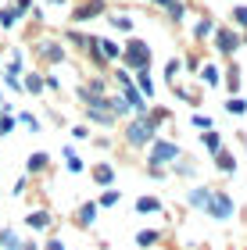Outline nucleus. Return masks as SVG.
I'll list each match as a JSON object with an SVG mask.
<instances>
[{"label":"nucleus","mask_w":247,"mask_h":250,"mask_svg":"<svg viewBox=\"0 0 247 250\" xmlns=\"http://www.w3.org/2000/svg\"><path fill=\"white\" fill-rule=\"evenodd\" d=\"M43 250H65V243H61V240H50V243L43 247Z\"/></svg>","instance_id":"obj_36"},{"label":"nucleus","mask_w":247,"mask_h":250,"mask_svg":"<svg viewBox=\"0 0 247 250\" xmlns=\"http://www.w3.org/2000/svg\"><path fill=\"white\" fill-rule=\"evenodd\" d=\"M40 58H43V61H61L65 50L58 47V43H40Z\"/></svg>","instance_id":"obj_12"},{"label":"nucleus","mask_w":247,"mask_h":250,"mask_svg":"<svg viewBox=\"0 0 247 250\" xmlns=\"http://www.w3.org/2000/svg\"><path fill=\"white\" fill-rule=\"evenodd\" d=\"M65 157H68V172H83V161H79V157H75L72 150L65 154Z\"/></svg>","instance_id":"obj_33"},{"label":"nucleus","mask_w":247,"mask_h":250,"mask_svg":"<svg viewBox=\"0 0 247 250\" xmlns=\"http://www.w3.org/2000/svg\"><path fill=\"white\" fill-rule=\"evenodd\" d=\"M93 50L100 54V61H118L122 58V47L111 40H93Z\"/></svg>","instance_id":"obj_7"},{"label":"nucleus","mask_w":247,"mask_h":250,"mask_svg":"<svg viewBox=\"0 0 247 250\" xmlns=\"http://www.w3.org/2000/svg\"><path fill=\"white\" fill-rule=\"evenodd\" d=\"M118 61H126L129 68H136V72H140V68H147V64H151V47H147L143 40H129Z\"/></svg>","instance_id":"obj_5"},{"label":"nucleus","mask_w":247,"mask_h":250,"mask_svg":"<svg viewBox=\"0 0 247 250\" xmlns=\"http://www.w3.org/2000/svg\"><path fill=\"white\" fill-rule=\"evenodd\" d=\"M136 211L140 214H154V211H161V200L158 197H140L136 200Z\"/></svg>","instance_id":"obj_15"},{"label":"nucleus","mask_w":247,"mask_h":250,"mask_svg":"<svg viewBox=\"0 0 247 250\" xmlns=\"http://www.w3.org/2000/svg\"><path fill=\"white\" fill-rule=\"evenodd\" d=\"M226 111H229V115H244V111H247V104H244L240 97H229V104H226Z\"/></svg>","instance_id":"obj_26"},{"label":"nucleus","mask_w":247,"mask_h":250,"mask_svg":"<svg viewBox=\"0 0 247 250\" xmlns=\"http://www.w3.org/2000/svg\"><path fill=\"white\" fill-rule=\"evenodd\" d=\"M111 25H115V29H122V32H129V29H133V21H129V18H118V15H115V18H111Z\"/></svg>","instance_id":"obj_32"},{"label":"nucleus","mask_w":247,"mask_h":250,"mask_svg":"<svg viewBox=\"0 0 247 250\" xmlns=\"http://www.w3.org/2000/svg\"><path fill=\"white\" fill-rule=\"evenodd\" d=\"M22 89H29V93H40V89H43V79L29 72V75H25V83H22Z\"/></svg>","instance_id":"obj_24"},{"label":"nucleus","mask_w":247,"mask_h":250,"mask_svg":"<svg viewBox=\"0 0 247 250\" xmlns=\"http://www.w3.org/2000/svg\"><path fill=\"white\" fill-rule=\"evenodd\" d=\"M215 165H219V172H237V157L226 154V150H219V154H215Z\"/></svg>","instance_id":"obj_16"},{"label":"nucleus","mask_w":247,"mask_h":250,"mask_svg":"<svg viewBox=\"0 0 247 250\" xmlns=\"http://www.w3.org/2000/svg\"><path fill=\"white\" fill-rule=\"evenodd\" d=\"M83 107H86L90 122H97V125H111V122H115L108 97H90V93H83Z\"/></svg>","instance_id":"obj_3"},{"label":"nucleus","mask_w":247,"mask_h":250,"mask_svg":"<svg viewBox=\"0 0 247 250\" xmlns=\"http://www.w3.org/2000/svg\"><path fill=\"white\" fill-rule=\"evenodd\" d=\"M233 21H237V25H244V29H247V7H233Z\"/></svg>","instance_id":"obj_31"},{"label":"nucleus","mask_w":247,"mask_h":250,"mask_svg":"<svg viewBox=\"0 0 247 250\" xmlns=\"http://www.w3.org/2000/svg\"><path fill=\"white\" fill-rule=\"evenodd\" d=\"M72 136H75V140H86L90 132H86V125H75V129H72Z\"/></svg>","instance_id":"obj_35"},{"label":"nucleus","mask_w":247,"mask_h":250,"mask_svg":"<svg viewBox=\"0 0 247 250\" xmlns=\"http://www.w3.org/2000/svg\"><path fill=\"white\" fill-rule=\"evenodd\" d=\"M229 79H226V86H229V93H237L240 89V75H237V68H233V72H226Z\"/></svg>","instance_id":"obj_30"},{"label":"nucleus","mask_w":247,"mask_h":250,"mask_svg":"<svg viewBox=\"0 0 247 250\" xmlns=\"http://www.w3.org/2000/svg\"><path fill=\"white\" fill-rule=\"evenodd\" d=\"M50 214L47 211H29V218H25V225H29V229H50Z\"/></svg>","instance_id":"obj_10"},{"label":"nucleus","mask_w":247,"mask_h":250,"mask_svg":"<svg viewBox=\"0 0 247 250\" xmlns=\"http://www.w3.org/2000/svg\"><path fill=\"white\" fill-rule=\"evenodd\" d=\"M93 15H100V0H93V4H83L79 11H75V21H90Z\"/></svg>","instance_id":"obj_17"},{"label":"nucleus","mask_w":247,"mask_h":250,"mask_svg":"<svg viewBox=\"0 0 247 250\" xmlns=\"http://www.w3.org/2000/svg\"><path fill=\"white\" fill-rule=\"evenodd\" d=\"M201 140H204V146H208L211 154H219V150H222V140H219V132H211V129H208L204 136H201Z\"/></svg>","instance_id":"obj_20"},{"label":"nucleus","mask_w":247,"mask_h":250,"mask_svg":"<svg viewBox=\"0 0 247 250\" xmlns=\"http://www.w3.org/2000/svg\"><path fill=\"white\" fill-rule=\"evenodd\" d=\"M93 183L97 186H111V183H115V168H111V165H97L93 168Z\"/></svg>","instance_id":"obj_9"},{"label":"nucleus","mask_w":247,"mask_h":250,"mask_svg":"<svg viewBox=\"0 0 247 250\" xmlns=\"http://www.w3.org/2000/svg\"><path fill=\"white\" fill-rule=\"evenodd\" d=\"M194 125H197V129H204V132H208V129H211V118H208V115H194Z\"/></svg>","instance_id":"obj_34"},{"label":"nucleus","mask_w":247,"mask_h":250,"mask_svg":"<svg viewBox=\"0 0 247 250\" xmlns=\"http://www.w3.org/2000/svg\"><path fill=\"white\" fill-rule=\"evenodd\" d=\"M176 161H179V146L172 140H154L151 143V154H147L151 172H161L165 165H176Z\"/></svg>","instance_id":"obj_1"},{"label":"nucleus","mask_w":247,"mask_h":250,"mask_svg":"<svg viewBox=\"0 0 247 250\" xmlns=\"http://www.w3.org/2000/svg\"><path fill=\"white\" fill-rule=\"evenodd\" d=\"M79 222L83 225H93L97 222V204H83V208H79Z\"/></svg>","instance_id":"obj_19"},{"label":"nucleus","mask_w":247,"mask_h":250,"mask_svg":"<svg viewBox=\"0 0 247 250\" xmlns=\"http://www.w3.org/2000/svg\"><path fill=\"white\" fill-rule=\"evenodd\" d=\"M11 129H15V118H11V115H4V111H0V136H7Z\"/></svg>","instance_id":"obj_29"},{"label":"nucleus","mask_w":247,"mask_h":250,"mask_svg":"<svg viewBox=\"0 0 247 250\" xmlns=\"http://www.w3.org/2000/svg\"><path fill=\"white\" fill-rule=\"evenodd\" d=\"M154 132H158V125H154L147 115H136L129 122V129H126V143L129 146H143V143L154 140Z\"/></svg>","instance_id":"obj_2"},{"label":"nucleus","mask_w":247,"mask_h":250,"mask_svg":"<svg viewBox=\"0 0 247 250\" xmlns=\"http://www.w3.org/2000/svg\"><path fill=\"white\" fill-rule=\"evenodd\" d=\"M15 122H22V125H29L32 132H40V118H36V115H18Z\"/></svg>","instance_id":"obj_28"},{"label":"nucleus","mask_w":247,"mask_h":250,"mask_svg":"<svg viewBox=\"0 0 247 250\" xmlns=\"http://www.w3.org/2000/svg\"><path fill=\"white\" fill-rule=\"evenodd\" d=\"M118 200H122V189H108L104 197H100V204H97V208H115Z\"/></svg>","instance_id":"obj_22"},{"label":"nucleus","mask_w":247,"mask_h":250,"mask_svg":"<svg viewBox=\"0 0 247 250\" xmlns=\"http://www.w3.org/2000/svg\"><path fill=\"white\" fill-rule=\"evenodd\" d=\"M18 15H22L18 7H7V11H0V25H4V29H11V25L18 21Z\"/></svg>","instance_id":"obj_21"},{"label":"nucleus","mask_w":247,"mask_h":250,"mask_svg":"<svg viewBox=\"0 0 247 250\" xmlns=\"http://www.w3.org/2000/svg\"><path fill=\"white\" fill-rule=\"evenodd\" d=\"M47 165H50V157L43 154V150H40V154H29V172H43Z\"/></svg>","instance_id":"obj_18"},{"label":"nucleus","mask_w":247,"mask_h":250,"mask_svg":"<svg viewBox=\"0 0 247 250\" xmlns=\"http://www.w3.org/2000/svg\"><path fill=\"white\" fill-rule=\"evenodd\" d=\"M0 250H22V236L15 229H0Z\"/></svg>","instance_id":"obj_8"},{"label":"nucleus","mask_w":247,"mask_h":250,"mask_svg":"<svg viewBox=\"0 0 247 250\" xmlns=\"http://www.w3.org/2000/svg\"><path fill=\"white\" fill-rule=\"evenodd\" d=\"M158 240H161V232H158V229H143V232H136V247H143V250L154 247Z\"/></svg>","instance_id":"obj_14"},{"label":"nucleus","mask_w":247,"mask_h":250,"mask_svg":"<svg viewBox=\"0 0 247 250\" xmlns=\"http://www.w3.org/2000/svg\"><path fill=\"white\" fill-rule=\"evenodd\" d=\"M179 72H183V61H176V58H172V61L165 64V75H168V83H172V86H176V79H179Z\"/></svg>","instance_id":"obj_23"},{"label":"nucleus","mask_w":247,"mask_h":250,"mask_svg":"<svg viewBox=\"0 0 247 250\" xmlns=\"http://www.w3.org/2000/svg\"><path fill=\"white\" fill-rule=\"evenodd\" d=\"M136 89H140V97H154V83H151L147 68H140V72H136Z\"/></svg>","instance_id":"obj_11"},{"label":"nucleus","mask_w":247,"mask_h":250,"mask_svg":"<svg viewBox=\"0 0 247 250\" xmlns=\"http://www.w3.org/2000/svg\"><path fill=\"white\" fill-rule=\"evenodd\" d=\"M208 197H211V189H208V186H197V189H190V204H194V208H201V211L208 208Z\"/></svg>","instance_id":"obj_13"},{"label":"nucleus","mask_w":247,"mask_h":250,"mask_svg":"<svg viewBox=\"0 0 247 250\" xmlns=\"http://www.w3.org/2000/svg\"><path fill=\"white\" fill-rule=\"evenodd\" d=\"M201 79H204L208 86H215V83H219V68H215V64H204V68H201Z\"/></svg>","instance_id":"obj_25"},{"label":"nucleus","mask_w":247,"mask_h":250,"mask_svg":"<svg viewBox=\"0 0 247 250\" xmlns=\"http://www.w3.org/2000/svg\"><path fill=\"white\" fill-rule=\"evenodd\" d=\"M215 47H219L222 54H233V50L240 47V36H237L233 29H219V32H215Z\"/></svg>","instance_id":"obj_6"},{"label":"nucleus","mask_w":247,"mask_h":250,"mask_svg":"<svg viewBox=\"0 0 247 250\" xmlns=\"http://www.w3.org/2000/svg\"><path fill=\"white\" fill-rule=\"evenodd\" d=\"M208 218H215V222H226L233 218V197L226 189H211V197H208Z\"/></svg>","instance_id":"obj_4"},{"label":"nucleus","mask_w":247,"mask_h":250,"mask_svg":"<svg viewBox=\"0 0 247 250\" xmlns=\"http://www.w3.org/2000/svg\"><path fill=\"white\" fill-rule=\"evenodd\" d=\"M194 32H197V40H204V36H211V32H215V25H211V21L204 18V21H197V29H194Z\"/></svg>","instance_id":"obj_27"}]
</instances>
